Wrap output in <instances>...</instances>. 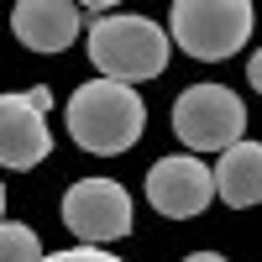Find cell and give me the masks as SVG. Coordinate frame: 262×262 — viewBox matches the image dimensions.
Returning a JSON list of instances; mask_svg holds the SVG:
<instances>
[{"mask_svg": "<svg viewBox=\"0 0 262 262\" xmlns=\"http://www.w3.org/2000/svg\"><path fill=\"white\" fill-rule=\"evenodd\" d=\"M147 131V105L131 84H111V79H90L79 84L69 100V137L95 152V158H116L131 152Z\"/></svg>", "mask_w": 262, "mask_h": 262, "instance_id": "obj_1", "label": "cell"}, {"mask_svg": "<svg viewBox=\"0 0 262 262\" xmlns=\"http://www.w3.org/2000/svg\"><path fill=\"white\" fill-rule=\"evenodd\" d=\"M168 53H173L168 32L158 27V21H147V16L111 11V16H100L90 27V58H95L100 79H111V84L158 79L168 69Z\"/></svg>", "mask_w": 262, "mask_h": 262, "instance_id": "obj_2", "label": "cell"}, {"mask_svg": "<svg viewBox=\"0 0 262 262\" xmlns=\"http://www.w3.org/2000/svg\"><path fill=\"white\" fill-rule=\"evenodd\" d=\"M247 37H252L247 0H179L168 16V42H179L189 58H205V63L242 53Z\"/></svg>", "mask_w": 262, "mask_h": 262, "instance_id": "obj_3", "label": "cell"}, {"mask_svg": "<svg viewBox=\"0 0 262 262\" xmlns=\"http://www.w3.org/2000/svg\"><path fill=\"white\" fill-rule=\"evenodd\" d=\"M173 131H179V142L189 147V158H200V152H226L242 142L247 131V105L236 90L226 84H194V90L179 95L173 105Z\"/></svg>", "mask_w": 262, "mask_h": 262, "instance_id": "obj_4", "label": "cell"}, {"mask_svg": "<svg viewBox=\"0 0 262 262\" xmlns=\"http://www.w3.org/2000/svg\"><path fill=\"white\" fill-rule=\"evenodd\" d=\"M63 226H69L84 247H105L131 236L137 215H131V194L116 179H79L63 194Z\"/></svg>", "mask_w": 262, "mask_h": 262, "instance_id": "obj_5", "label": "cell"}, {"mask_svg": "<svg viewBox=\"0 0 262 262\" xmlns=\"http://www.w3.org/2000/svg\"><path fill=\"white\" fill-rule=\"evenodd\" d=\"M53 90H27V95H0V168H37L53 152Z\"/></svg>", "mask_w": 262, "mask_h": 262, "instance_id": "obj_6", "label": "cell"}, {"mask_svg": "<svg viewBox=\"0 0 262 262\" xmlns=\"http://www.w3.org/2000/svg\"><path fill=\"white\" fill-rule=\"evenodd\" d=\"M147 200H152L158 215H168V221H189V215L210 210L215 179H210V168L200 158H189V152H179V158H158L147 168Z\"/></svg>", "mask_w": 262, "mask_h": 262, "instance_id": "obj_7", "label": "cell"}, {"mask_svg": "<svg viewBox=\"0 0 262 262\" xmlns=\"http://www.w3.org/2000/svg\"><path fill=\"white\" fill-rule=\"evenodd\" d=\"M11 32H16L21 48H32V53H63V48H74V37L84 32V16L69 0H21L11 11Z\"/></svg>", "mask_w": 262, "mask_h": 262, "instance_id": "obj_8", "label": "cell"}, {"mask_svg": "<svg viewBox=\"0 0 262 262\" xmlns=\"http://www.w3.org/2000/svg\"><path fill=\"white\" fill-rule=\"evenodd\" d=\"M215 179V194H221L226 205L247 210V205H262V142H236L221 152V163L210 168Z\"/></svg>", "mask_w": 262, "mask_h": 262, "instance_id": "obj_9", "label": "cell"}, {"mask_svg": "<svg viewBox=\"0 0 262 262\" xmlns=\"http://www.w3.org/2000/svg\"><path fill=\"white\" fill-rule=\"evenodd\" d=\"M37 257H42V242L32 226L0 221V262H37Z\"/></svg>", "mask_w": 262, "mask_h": 262, "instance_id": "obj_10", "label": "cell"}, {"mask_svg": "<svg viewBox=\"0 0 262 262\" xmlns=\"http://www.w3.org/2000/svg\"><path fill=\"white\" fill-rule=\"evenodd\" d=\"M37 262H121V257L100 252V247H69V252H42Z\"/></svg>", "mask_w": 262, "mask_h": 262, "instance_id": "obj_11", "label": "cell"}, {"mask_svg": "<svg viewBox=\"0 0 262 262\" xmlns=\"http://www.w3.org/2000/svg\"><path fill=\"white\" fill-rule=\"evenodd\" d=\"M247 84L262 95V48H257V53H252V63H247Z\"/></svg>", "mask_w": 262, "mask_h": 262, "instance_id": "obj_12", "label": "cell"}, {"mask_svg": "<svg viewBox=\"0 0 262 262\" xmlns=\"http://www.w3.org/2000/svg\"><path fill=\"white\" fill-rule=\"evenodd\" d=\"M184 262H226V257H221V252H189Z\"/></svg>", "mask_w": 262, "mask_h": 262, "instance_id": "obj_13", "label": "cell"}, {"mask_svg": "<svg viewBox=\"0 0 262 262\" xmlns=\"http://www.w3.org/2000/svg\"><path fill=\"white\" fill-rule=\"evenodd\" d=\"M0 215H6V184H0Z\"/></svg>", "mask_w": 262, "mask_h": 262, "instance_id": "obj_14", "label": "cell"}]
</instances>
